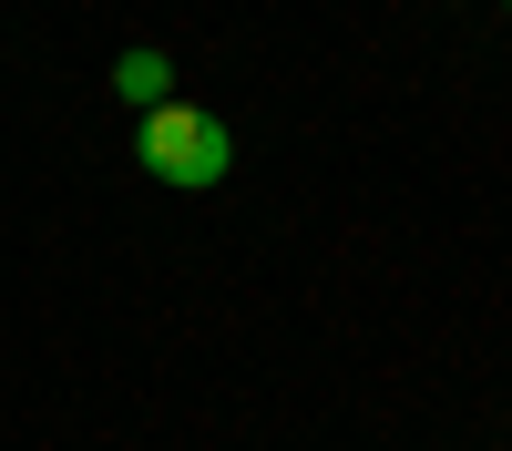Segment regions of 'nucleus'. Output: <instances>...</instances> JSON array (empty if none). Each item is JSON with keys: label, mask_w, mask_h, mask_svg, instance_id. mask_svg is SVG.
<instances>
[{"label": "nucleus", "mask_w": 512, "mask_h": 451, "mask_svg": "<svg viewBox=\"0 0 512 451\" xmlns=\"http://www.w3.org/2000/svg\"><path fill=\"white\" fill-rule=\"evenodd\" d=\"M134 154H144V175H154V185L205 195V185H226L236 134H226V113H205V103H154V113L134 123Z\"/></svg>", "instance_id": "obj_1"}, {"label": "nucleus", "mask_w": 512, "mask_h": 451, "mask_svg": "<svg viewBox=\"0 0 512 451\" xmlns=\"http://www.w3.org/2000/svg\"><path fill=\"white\" fill-rule=\"evenodd\" d=\"M113 93L134 103V113H154V103H175V62H164V52H123V62H113Z\"/></svg>", "instance_id": "obj_2"}, {"label": "nucleus", "mask_w": 512, "mask_h": 451, "mask_svg": "<svg viewBox=\"0 0 512 451\" xmlns=\"http://www.w3.org/2000/svg\"><path fill=\"white\" fill-rule=\"evenodd\" d=\"M502 11H512V0H502Z\"/></svg>", "instance_id": "obj_3"}]
</instances>
